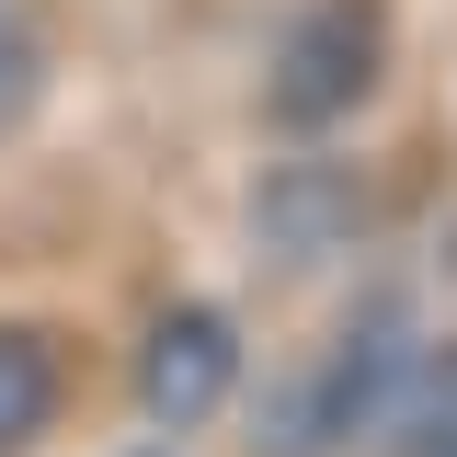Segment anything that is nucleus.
Instances as JSON below:
<instances>
[{"label": "nucleus", "instance_id": "1", "mask_svg": "<svg viewBox=\"0 0 457 457\" xmlns=\"http://www.w3.org/2000/svg\"><path fill=\"white\" fill-rule=\"evenodd\" d=\"M411 354H423L411 297H400V286H366V297L343 309L332 354L297 366V378L252 411V457H343L354 435H378V411H389V389L411 378Z\"/></svg>", "mask_w": 457, "mask_h": 457}, {"label": "nucleus", "instance_id": "2", "mask_svg": "<svg viewBox=\"0 0 457 457\" xmlns=\"http://www.w3.org/2000/svg\"><path fill=\"white\" fill-rule=\"evenodd\" d=\"M389 35H400L389 0H309L275 35V57H263V126L286 149L343 137L354 114L389 92Z\"/></svg>", "mask_w": 457, "mask_h": 457}, {"label": "nucleus", "instance_id": "3", "mask_svg": "<svg viewBox=\"0 0 457 457\" xmlns=\"http://www.w3.org/2000/svg\"><path fill=\"white\" fill-rule=\"evenodd\" d=\"M366 206H378V183L343 161L332 137H309V149H286V161L252 171V240L275 252V263H332L366 240Z\"/></svg>", "mask_w": 457, "mask_h": 457}, {"label": "nucleus", "instance_id": "4", "mask_svg": "<svg viewBox=\"0 0 457 457\" xmlns=\"http://www.w3.org/2000/svg\"><path fill=\"white\" fill-rule=\"evenodd\" d=\"M240 309H218V297H171L161 320H149V343H137V400H149V423H171V435H195V423H218L228 400H240Z\"/></svg>", "mask_w": 457, "mask_h": 457}, {"label": "nucleus", "instance_id": "5", "mask_svg": "<svg viewBox=\"0 0 457 457\" xmlns=\"http://www.w3.org/2000/svg\"><path fill=\"white\" fill-rule=\"evenodd\" d=\"M69 411V354L35 320H0V457H35Z\"/></svg>", "mask_w": 457, "mask_h": 457}, {"label": "nucleus", "instance_id": "6", "mask_svg": "<svg viewBox=\"0 0 457 457\" xmlns=\"http://www.w3.org/2000/svg\"><path fill=\"white\" fill-rule=\"evenodd\" d=\"M378 446L389 457H446L457 446V343H423V354H411V378H400L389 411H378Z\"/></svg>", "mask_w": 457, "mask_h": 457}, {"label": "nucleus", "instance_id": "7", "mask_svg": "<svg viewBox=\"0 0 457 457\" xmlns=\"http://www.w3.org/2000/svg\"><path fill=\"white\" fill-rule=\"evenodd\" d=\"M35 104H46V35H35L23 12H0V137H12Z\"/></svg>", "mask_w": 457, "mask_h": 457}, {"label": "nucleus", "instance_id": "8", "mask_svg": "<svg viewBox=\"0 0 457 457\" xmlns=\"http://www.w3.org/2000/svg\"><path fill=\"white\" fill-rule=\"evenodd\" d=\"M446 457H457V446H446Z\"/></svg>", "mask_w": 457, "mask_h": 457}]
</instances>
